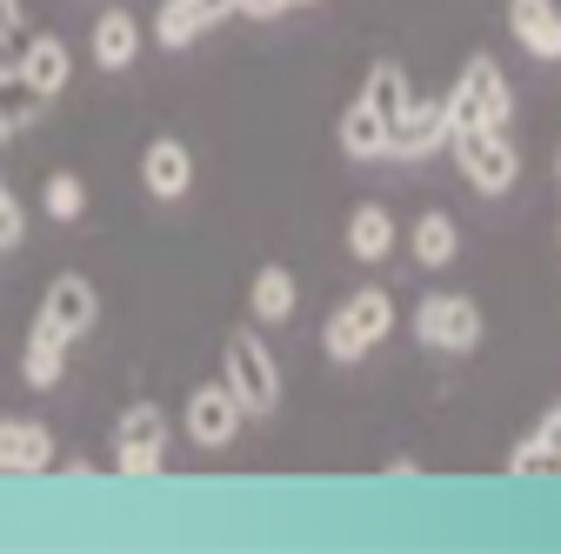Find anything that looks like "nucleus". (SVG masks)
Here are the masks:
<instances>
[{
	"label": "nucleus",
	"mask_w": 561,
	"mask_h": 554,
	"mask_svg": "<svg viewBox=\"0 0 561 554\" xmlns=\"http://www.w3.org/2000/svg\"><path fill=\"white\" fill-rule=\"evenodd\" d=\"M114 441H168V414H161V401H134V407H121Z\"/></svg>",
	"instance_id": "obj_22"
},
{
	"label": "nucleus",
	"mask_w": 561,
	"mask_h": 554,
	"mask_svg": "<svg viewBox=\"0 0 561 554\" xmlns=\"http://www.w3.org/2000/svg\"><path fill=\"white\" fill-rule=\"evenodd\" d=\"M394 241H401V234H394V215H388L381 200H362L355 215H347V254H355V261L375 267V261L394 254Z\"/></svg>",
	"instance_id": "obj_14"
},
{
	"label": "nucleus",
	"mask_w": 561,
	"mask_h": 554,
	"mask_svg": "<svg viewBox=\"0 0 561 554\" xmlns=\"http://www.w3.org/2000/svg\"><path fill=\"white\" fill-rule=\"evenodd\" d=\"M41 321L67 341V348H75V341H88L94 321H101V295H94L88 274H54V288H47V301H41Z\"/></svg>",
	"instance_id": "obj_6"
},
{
	"label": "nucleus",
	"mask_w": 561,
	"mask_h": 554,
	"mask_svg": "<svg viewBox=\"0 0 561 554\" xmlns=\"http://www.w3.org/2000/svg\"><path fill=\"white\" fill-rule=\"evenodd\" d=\"M114 474H127V481L161 474V441H114Z\"/></svg>",
	"instance_id": "obj_24"
},
{
	"label": "nucleus",
	"mask_w": 561,
	"mask_h": 554,
	"mask_svg": "<svg viewBox=\"0 0 561 554\" xmlns=\"http://www.w3.org/2000/svg\"><path fill=\"white\" fill-rule=\"evenodd\" d=\"M67 74H75V54H67L60 34H27V41H21V94L54 101V94L67 88Z\"/></svg>",
	"instance_id": "obj_9"
},
{
	"label": "nucleus",
	"mask_w": 561,
	"mask_h": 554,
	"mask_svg": "<svg viewBox=\"0 0 561 554\" xmlns=\"http://www.w3.org/2000/svg\"><path fill=\"white\" fill-rule=\"evenodd\" d=\"M0 34H8V41H27V14H21V0H0Z\"/></svg>",
	"instance_id": "obj_28"
},
{
	"label": "nucleus",
	"mask_w": 561,
	"mask_h": 554,
	"mask_svg": "<svg viewBox=\"0 0 561 554\" xmlns=\"http://www.w3.org/2000/svg\"><path fill=\"white\" fill-rule=\"evenodd\" d=\"M0 88H21V41L0 34Z\"/></svg>",
	"instance_id": "obj_27"
},
{
	"label": "nucleus",
	"mask_w": 561,
	"mask_h": 554,
	"mask_svg": "<svg viewBox=\"0 0 561 554\" xmlns=\"http://www.w3.org/2000/svg\"><path fill=\"white\" fill-rule=\"evenodd\" d=\"M54 468V435L41 422H0V474H47Z\"/></svg>",
	"instance_id": "obj_11"
},
{
	"label": "nucleus",
	"mask_w": 561,
	"mask_h": 554,
	"mask_svg": "<svg viewBox=\"0 0 561 554\" xmlns=\"http://www.w3.org/2000/svg\"><path fill=\"white\" fill-rule=\"evenodd\" d=\"M448 141H455V161H461L474 194H508L515 187L522 154L508 141V127H461V134H448Z\"/></svg>",
	"instance_id": "obj_4"
},
{
	"label": "nucleus",
	"mask_w": 561,
	"mask_h": 554,
	"mask_svg": "<svg viewBox=\"0 0 561 554\" xmlns=\"http://www.w3.org/2000/svg\"><path fill=\"white\" fill-rule=\"evenodd\" d=\"M408 254H414L421 267H448V261L461 254V228H455L448 215H421L414 234H408Z\"/></svg>",
	"instance_id": "obj_17"
},
{
	"label": "nucleus",
	"mask_w": 561,
	"mask_h": 554,
	"mask_svg": "<svg viewBox=\"0 0 561 554\" xmlns=\"http://www.w3.org/2000/svg\"><path fill=\"white\" fill-rule=\"evenodd\" d=\"M234 14H254V21H274V14H288L280 0H234Z\"/></svg>",
	"instance_id": "obj_29"
},
{
	"label": "nucleus",
	"mask_w": 561,
	"mask_h": 554,
	"mask_svg": "<svg viewBox=\"0 0 561 554\" xmlns=\"http://www.w3.org/2000/svg\"><path fill=\"white\" fill-rule=\"evenodd\" d=\"M362 101H368L381 120H394V114L408 107V74H401L394 60H375V67H368V81H362Z\"/></svg>",
	"instance_id": "obj_21"
},
{
	"label": "nucleus",
	"mask_w": 561,
	"mask_h": 554,
	"mask_svg": "<svg viewBox=\"0 0 561 554\" xmlns=\"http://www.w3.org/2000/svg\"><path fill=\"white\" fill-rule=\"evenodd\" d=\"M442 107H448V134H461V127H508L515 94H508V74H502V67L488 60V54H474Z\"/></svg>",
	"instance_id": "obj_3"
},
{
	"label": "nucleus",
	"mask_w": 561,
	"mask_h": 554,
	"mask_svg": "<svg viewBox=\"0 0 561 554\" xmlns=\"http://www.w3.org/2000/svg\"><path fill=\"white\" fill-rule=\"evenodd\" d=\"M41 215L47 221H67V228H75V221H88V181L81 174H47V187H41Z\"/></svg>",
	"instance_id": "obj_19"
},
{
	"label": "nucleus",
	"mask_w": 561,
	"mask_h": 554,
	"mask_svg": "<svg viewBox=\"0 0 561 554\" xmlns=\"http://www.w3.org/2000/svg\"><path fill=\"white\" fill-rule=\"evenodd\" d=\"M140 187H148L154 200H181V194L194 187V154H187V141H174V134L148 141V154H140Z\"/></svg>",
	"instance_id": "obj_10"
},
{
	"label": "nucleus",
	"mask_w": 561,
	"mask_h": 554,
	"mask_svg": "<svg viewBox=\"0 0 561 554\" xmlns=\"http://www.w3.org/2000/svg\"><path fill=\"white\" fill-rule=\"evenodd\" d=\"M295 274L280 267V261H267L261 274H254V288H248V308H254V321H288L295 314Z\"/></svg>",
	"instance_id": "obj_16"
},
{
	"label": "nucleus",
	"mask_w": 561,
	"mask_h": 554,
	"mask_svg": "<svg viewBox=\"0 0 561 554\" xmlns=\"http://www.w3.org/2000/svg\"><path fill=\"white\" fill-rule=\"evenodd\" d=\"M435 148H448V107H442V101H408V107L388 120V154L428 161Z\"/></svg>",
	"instance_id": "obj_8"
},
{
	"label": "nucleus",
	"mask_w": 561,
	"mask_h": 554,
	"mask_svg": "<svg viewBox=\"0 0 561 554\" xmlns=\"http://www.w3.org/2000/svg\"><path fill=\"white\" fill-rule=\"evenodd\" d=\"M60 374H67V341H54V334H27V355H21V381L27 388H60Z\"/></svg>",
	"instance_id": "obj_18"
},
{
	"label": "nucleus",
	"mask_w": 561,
	"mask_h": 554,
	"mask_svg": "<svg viewBox=\"0 0 561 554\" xmlns=\"http://www.w3.org/2000/svg\"><path fill=\"white\" fill-rule=\"evenodd\" d=\"M388 327H394V301H388V288H362V295H347V301L328 314L321 348H328V361L347 368V361H362L368 348H381Z\"/></svg>",
	"instance_id": "obj_1"
},
{
	"label": "nucleus",
	"mask_w": 561,
	"mask_h": 554,
	"mask_svg": "<svg viewBox=\"0 0 561 554\" xmlns=\"http://www.w3.org/2000/svg\"><path fill=\"white\" fill-rule=\"evenodd\" d=\"M181 422H187V435L201 441V448H228L234 435H241V401L228 394V381H207V388H194L187 394V407H181Z\"/></svg>",
	"instance_id": "obj_7"
},
{
	"label": "nucleus",
	"mask_w": 561,
	"mask_h": 554,
	"mask_svg": "<svg viewBox=\"0 0 561 554\" xmlns=\"http://www.w3.org/2000/svg\"><path fill=\"white\" fill-rule=\"evenodd\" d=\"M221 381L241 401V414H274L280 407V361L267 355V341L254 327H234L221 348Z\"/></svg>",
	"instance_id": "obj_2"
},
{
	"label": "nucleus",
	"mask_w": 561,
	"mask_h": 554,
	"mask_svg": "<svg viewBox=\"0 0 561 554\" xmlns=\"http://www.w3.org/2000/svg\"><path fill=\"white\" fill-rule=\"evenodd\" d=\"M535 428H541V435H548V441L561 448V407H548V414H541V422H535Z\"/></svg>",
	"instance_id": "obj_30"
},
{
	"label": "nucleus",
	"mask_w": 561,
	"mask_h": 554,
	"mask_svg": "<svg viewBox=\"0 0 561 554\" xmlns=\"http://www.w3.org/2000/svg\"><path fill=\"white\" fill-rule=\"evenodd\" d=\"M21 234H27V215H21V200H14V187L0 181V254H8V247H21Z\"/></svg>",
	"instance_id": "obj_25"
},
{
	"label": "nucleus",
	"mask_w": 561,
	"mask_h": 554,
	"mask_svg": "<svg viewBox=\"0 0 561 554\" xmlns=\"http://www.w3.org/2000/svg\"><path fill=\"white\" fill-rule=\"evenodd\" d=\"M207 27H215V21H207L201 0H168V8L154 14V41H161V47H187V41H201Z\"/></svg>",
	"instance_id": "obj_20"
},
{
	"label": "nucleus",
	"mask_w": 561,
	"mask_h": 554,
	"mask_svg": "<svg viewBox=\"0 0 561 554\" xmlns=\"http://www.w3.org/2000/svg\"><path fill=\"white\" fill-rule=\"evenodd\" d=\"M508 34L535 60H561V8L554 0H508Z\"/></svg>",
	"instance_id": "obj_12"
},
{
	"label": "nucleus",
	"mask_w": 561,
	"mask_h": 554,
	"mask_svg": "<svg viewBox=\"0 0 561 554\" xmlns=\"http://www.w3.org/2000/svg\"><path fill=\"white\" fill-rule=\"evenodd\" d=\"M34 120H41V101H34V94H27V101H14V107H0V141H14V134H21V127H34Z\"/></svg>",
	"instance_id": "obj_26"
},
{
	"label": "nucleus",
	"mask_w": 561,
	"mask_h": 554,
	"mask_svg": "<svg viewBox=\"0 0 561 554\" xmlns=\"http://www.w3.org/2000/svg\"><path fill=\"white\" fill-rule=\"evenodd\" d=\"M280 8H314V0H280Z\"/></svg>",
	"instance_id": "obj_31"
},
{
	"label": "nucleus",
	"mask_w": 561,
	"mask_h": 554,
	"mask_svg": "<svg viewBox=\"0 0 561 554\" xmlns=\"http://www.w3.org/2000/svg\"><path fill=\"white\" fill-rule=\"evenodd\" d=\"M508 474H561V448H554V441L535 428V435H528V441L508 454Z\"/></svg>",
	"instance_id": "obj_23"
},
{
	"label": "nucleus",
	"mask_w": 561,
	"mask_h": 554,
	"mask_svg": "<svg viewBox=\"0 0 561 554\" xmlns=\"http://www.w3.org/2000/svg\"><path fill=\"white\" fill-rule=\"evenodd\" d=\"M341 154L347 161H381L388 154V120L368 101H355V107L341 114Z\"/></svg>",
	"instance_id": "obj_15"
},
{
	"label": "nucleus",
	"mask_w": 561,
	"mask_h": 554,
	"mask_svg": "<svg viewBox=\"0 0 561 554\" xmlns=\"http://www.w3.org/2000/svg\"><path fill=\"white\" fill-rule=\"evenodd\" d=\"M88 54L107 67V74L134 67V60H140V21H134L127 8H107V14L94 21V34H88Z\"/></svg>",
	"instance_id": "obj_13"
},
{
	"label": "nucleus",
	"mask_w": 561,
	"mask_h": 554,
	"mask_svg": "<svg viewBox=\"0 0 561 554\" xmlns=\"http://www.w3.org/2000/svg\"><path fill=\"white\" fill-rule=\"evenodd\" d=\"M554 181H561V148H554Z\"/></svg>",
	"instance_id": "obj_32"
},
{
	"label": "nucleus",
	"mask_w": 561,
	"mask_h": 554,
	"mask_svg": "<svg viewBox=\"0 0 561 554\" xmlns=\"http://www.w3.org/2000/svg\"><path fill=\"white\" fill-rule=\"evenodd\" d=\"M414 334H421V348H435V355H468V348H481V308L461 301V295H421Z\"/></svg>",
	"instance_id": "obj_5"
}]
</instances>
